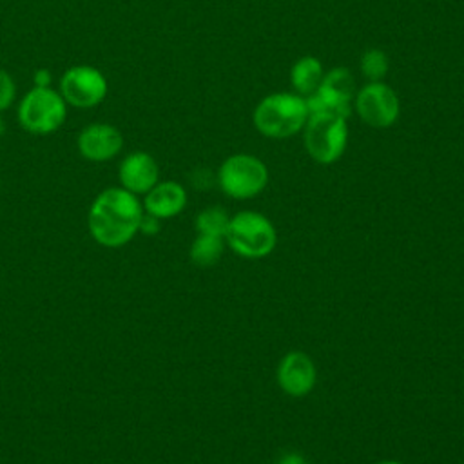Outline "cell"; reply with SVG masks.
I'll return each instance as SVG.
<instances>
[{"label": "cell", "instance_id": "6da1fadb", "mask_svg": "<svg viewBox=\"0 0 464 464\" xmlns=\"http://www.w3.org/2000/svg\"><path fill=\"white\" fill-rule=\"evenodd\" d=\"M143 212V203L136 194L123 187H109L89 207V234L105 248H120L130 243L140 232Z\"/></svg>", "mask_w": 464, "mask_h": 464}, {"label": "cell", "instance_id": "7a4b0ae2", "mask_svg": "<svg viewBox=\"0 0 464 464\" xmlns=\"http://www.w3.org/2000/svg\"><path fill=\"white\" fill-rule=\"evenodd\" d=\"M308 116L310 109L306 98L297 92H272L259 100L252 121L265 138L285 140L301 132Z\"/></svg>", "mask_w": 464, "mask_h": 464}, {"label": "cell", "instance_id": "3957f363", "mask_svg": "<svg viewBox=\"0 0 464 464\" xmlns=\"http://www.w3.org/2000/svg\"><path fill=\"white\" fill-rule=\"evenodd\" d=\"M225 243L239 257L261 259L274 252L277 245V232L265 214L241 210L230 216Z\"/></svg>", "mask_w": 464, "mask_h": 464}, {"label": "cell", "instance_id": "277c9868", "mask_svg": "<svg viewBox=\"0 0 464 464\" xmlns=\"http://www.w3.org/2000/svg\"><path fill=\"white\" fill-rule=\"evenodd\" d=\"M69 105L60 91L51 87L33 85L16 105V118L20 127L34 136H47L56 132L65 118Z\"/></svg>", "mask_w": 464, "mask_h": 464}, {"label": "cell", "instance_id": "5b68a950", "mask_svg": "<svg viewBox=\"0 0 464 464\" xmlns=\"http://www.w3.org/2000/svg\"><path fill=\"white\" fill-rule=\"evenodd\" d=\"M303 141L308 156L315 163L332 165L346 150L348 121L344 116L328 111L310 112L303 129Z\"/></svg>", "mask_w": 464, "mask_h": 464}, {"label": "cell", "instance_id": "8992f818", "mask_svg": "<svg viewBox=\"0 0 464 464\" xmlns=\"http://www.w3.org/2000/svg\"><path fill=\"white\" fill-rule=\"evenodd\" d=\"M218 185L232 199H250L268 185V167L252 154H232L218 169Z\"/></svg>", "mask_w": 464, "mask_h": 464}, {"label": "cell", "instance_id": "52a82bcc", "mask_svg": "<svg viewBox=\"0 0 464 464\" xmlns=\"http://www.w3.org/2000/svg\"><path fill=\"white\" fill-rule=\"evenodd\" d=\"M58 91L69 107L92 109L105 100L109 83L98 67L78 63L62 72Z\"/></svg>", "mask_w": 464, "mask_h": 464}, {"label": "cell", "instance_id": "ba28073f", "mask_svg": "<svg viewBox=\"0 0 464 464\" xmlns=\"http://www.w3.org/2000/svg\"><path fill=\"white\" fill-rule=\"evenodd\" d=\"M353 107L357 116L373 129L392 127L401 114L399 96L384 82H368L357 89Z\"/></svg>", "mask_w": 464, "mask_h": 464}, {"label": "cell", "instance_id": "9c48e42d", "mask_svg": "<svg viewBox=\"0 0 464 464\" xmlns=\"http://www.w3.org/2000/svg\"><path fill=\"white\" fill-rule=\"evenodd\" d=\"M355 78L346 67H334L324 72L319 89L306 98L310 112L328 111L348 118L355 98Z\"/></svg>", "mask_w": 464, "mask_h": 464}, {"label": "cell", "instance_id": "30bf717a", "mask_svg": "<svg viewBox=\"0 0 464 464\" xmlns=\"http://www.w3.org/2000/svg\"><path fill=\"white\" fill-rule=\"evenodd\" d=\"M78 152L83 160L92 163H105L114 160L123 149L121 130L107 121H92L78 132Z\"/></svg>", "mask_w": 464, "mask_h": 464}, {"label": "cell", "instance_id": "8fae6325", "mask_svg": "<svg viewBox=\"0 0 464 464\" xmlns=\"http://www.w3.org/2000/svg\"><path fill=\"white\" fill-rule=\"evenodd\" d=\"M276 379L279 388L290 397H304L308 395L317 379V370L312 357L304 352L292 350L285 353L277 364Z\"/></svg>", "mask_w": 464, "mask_h": 464}, {"label": "cell", "instance_id": "7c38bea8", "mask_svg": "<svg viewBox=\"0 0 464 464\" xmlns=\"http://www.w3.org/2000/svg\"><path fill=\"white\" fill-rule=\"evenodd\" d=\"M120 187L125 190L145 196L160 181V165L152 154L145 150H132L118 165Z\"/></svg>", "mask_w": 464, "mask_h": 464}, {"label": "cell", "instance_id": "4fadbf2b", "mask_svg": "<svg viewBox=\"0 0 464 464\" xmlns=\"http://www.w3.org/2000/svg\"><path fill=\"white\" fill-rule=\"evenodd\" d=\"M187 190L181 183L167 179L158 181L143 196V210L158 219H170L183 212L187 207Z\"/></svg>", "mask_w": 464, "mask_h": 464}, {"label": "cell", "instance_id": "5bb4252c", "mask_svg": "<svg viewBox=\"0 0 464 464\" xmlns=\"http://www.w3.org/2000/svg\"><path fill=\"white\" fill-rule=\"evenodd\" d=\"M323 78L324 69L321 60H317L315 56H303L290 69V83L294 87V92L303 98L312 96L319 89Z\"/></svg>", "mask_w": 464, "mask_h": 464}, {"label": "cell", "instance_id": "9a60e30c", "mask_svg": "<svg viewBox=\"0 0 464 464\" xmlns=\"http://www.w3.org/2000/svg\"><path fill=\"white\" fill-rule=\"evenodd\" d=\"M225 250V237L210 236V234H198L190 245L188 256L190 261L198 266H212L216 265Z\"/></svg>", "mask_w": 464, "mask_h": 464}, {"label": "cell", "instance_id": "2e32d148", "mask_svg": "<svg viewBox=\"0 0 464 464\" xmlns=\"http://www.w3.org/2000/svg\"><path fill=\"white\" fill-rule=\"evenodd\" d=\"M228 223H230V216L223 207H207L194 219L198 234H210V236H221V237H225Z\"/></svg>", "mask_w": 464, "mask_h": 464}, {"label": "cell", "instance_id": "e0dca14e", "mask_svg": "<svg viewBox=\"0 0 464 464\" xmlns=\"http://www.w3.org/2000/svg\"><path fill=\"white\" fill-rule=\"evenodd\" d=\"M388 67V56L381 49H366L361 56V72L368 82H382Z\"/></svg>", "mask_w": 464, "mask_h": 464}, {"label": "cell", "instance_id": "ac0fdd59", "mask_svg": "<svg viewBox=\"0 0 464 464\" xmlns=\"http://www.w3.org/2000/svg\"><path fill=\"white\" fill-rule=\"evenodd\" d=\"M16 100V82L13 74L0 67V114L13 107Z\"/></svg>", "mask_w": 464, "mask_h": 464}, {"label": "cell", "instance_id": "d6986e66", "mask_svg": "<svg viewBox=\"0 0 464 464\" xmlns=\"http://www.w3.org/2000/svg\"><path fill=\"white\" fill-rule=\"evenodd\" d=\"M161 228V219L143 212V218H141V223H140V232L145 234V236H154L158 234Z\"/></svg>", "mask_w": 464, "mask_h": 464}, {"label": "cell", "instance_id": "ffe728a7", "mask_svg": "<svg viewBox=\"0 0 464 464\" xmlns=\"http://www.w3.org/2000/svg\"><path fill=\"white\" fill-rule=\"evenodd\" d=\"M33 83H34L36 87H51V85H53V74H51V71H49V69H44V67L36 69L34 74H33Z\"/></svg>", "mask_w": 464, "mask_h": 464}, {"label": "cell", "instance_id": "44dd1931", "mask_svg": "<svg viewBox=\"0 0 464 464\" xmlns=\"http://www.w3.org/2000/svg\"><path fill=\"white\" fill-rule=\"evenodd\" d=\"M276 464H306V459L297 451H286V453L279 455Z\"/></svg>", "mask_w": 464, "mask_h": 464}, {"label": "cell", "instance_id": "7402d4cb", "mask_svg": "<svg viewBox=\"0 0 464 464\" xmlns=\"http://www.w3.org/2000/svg\"><path fill=\"white\" fill-rule=\"evenodd\" d=\"M5 134V121H4V118H2V114H0V138Z\"/></svg>", "mask_w": 464, "mask_h": 464}, {"label": "cell", "instance_id": "603a6c76", "mask_svg": "<svg viewBox=\"0 0 464 464\" xmlns=\"http://www.w3.org/2000/svg\"><path fill=\"white\" fill-rule=\"evenodd\" d=\"M377 464H402V462H399V460H381Z\"/></svg>", "mask_w": 464, "mask_h": 464}]
</instances>
